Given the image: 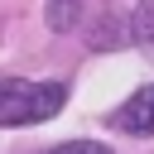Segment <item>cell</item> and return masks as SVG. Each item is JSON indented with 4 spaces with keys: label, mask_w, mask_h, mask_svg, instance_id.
<instances>
[{
    "label": "cell",
    "mask_w": 154,
    "mask_h": 154,
    "mask_svg": "<svg viewBox=\"0 0 154 154\" xmlns=\"http://www.w3.org/2000/svg\"><path fill=\"white\" fill-rule=\"evenodd\" d=\"M67 101L63 82H24V77H5L0 82V125H38L53 120Z\"/></svg>",
    "instance_id": "1"
},
{
    "label": "cell",
    "mask_w": 154,
    "mask_h": 154,
    "mask_svg": "<svg viewBox=\"0 0 154 154\" xmlns=\"http://www.w3.org/2000/svg\"><path fill=\"white\" fill-rule=\"evenodd\" d=\"M111 125L125 130V135H154V82L140 87V91H135V96L111 116Z\"/></svg>",
    "instance_id": "2"
},
{
    "label": "cell",
    "mask_w": 154,
    "mask_h": 154,
    "mask_svg": "<svg viewBox=\"0 0 154 154\" xmlns=\"http://www.w3.org/2000/svg\"><path fill=\"white\" fill-rule=\"evenodd\" d=\"M77 14H82V0H48V29L53 34L77 29Z\"/></svg>",
    "instance_id": "4"
},
{
    "label": "cell",
    "mask_w": 154,
    "mask_h": 154,
    "mask_svg": "<svg viewBox=\"0 0 154 154\" xmlns=\"http://www.w3.org/2000/svg\"><path fill=\"white\" fill-rule=\"evenodd\" d=\"M130 38L154 58V0H140L135 5V19H130Z\"/></svg>",
    "instance_id": "3"
},
{
    "label": "cell",
    "mask_w": 154,
    "mask_h": 154,
    "mask_svg": "<svg viewBox=\"0 0 154 154\" xmlns=\"http://www.w3.org/2000/svg\"><path fill=\"white\" fill-rule=\"evenodd\" d=\"M48 154H111V149L96 144V140H67V144H58V149H48Z\"/></svg>",
    "instance_id": "5"
}]
</instances>
